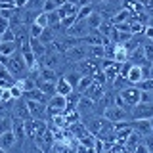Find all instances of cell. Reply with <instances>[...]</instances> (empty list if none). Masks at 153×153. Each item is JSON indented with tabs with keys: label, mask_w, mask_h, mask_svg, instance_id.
<instances>
[{
	"label": "cell",
	"mask_w": 153,
	"mask_h": 153,
	"mask_svg": "<svg viewBox=\"0 0 153 153\" xmlns=\"http://www.w3.org/2000/svg\"><path fill=\"white\" fill-rule=\"evenodd\" d=\"M10 69V73H12L16 79H25L27 76V71H29V67L25 65V59H23V56H21V52L16 50L12 56H8V59H6V63H4Z\"/></svg>",
	"instance_id": "1"
},
{
	"label": "cell",
	"mask_w": 153,
	"mask_h": 153,
	"mask_svg": "<svg viewBox=\"0 0 153 153\" xmlns=\"http://www.w3.org/2000/svg\"><path fill=\"white\" fill-rule=\"evenodd\" d=\"M119 96H121V100H123V107L130 111L134 105L140 102V88L130 84V86H126V88L119 90Z\"/></svg>",
	"instance_id": "2"
},
{
	"label": "cell",
	"mask_w": 153,
	"mask_h": 153,
	"mask_svg": "<svg viewBox=\"0 0 153 153\" xmlns=\"http://www.w3.org/2000/svg\"><path fill=\"white\" fill-rule=\"evenodd\" d=\"M103 117L107 119V121H111V123L130 121V111H128V109H124V107H121V105H117V103H111V105H107V107H105Z\"/></svg>",
	"instance_id": "3"
},
{
	"label": "cell",
	"mask_w": 153,
	"mask_h": 153,
	"mask_svg": "<svg viewBox=\"0 0 153 153\" xmlns=\"http://www.w3.org/2000/svg\"><path fill=\"white\" fill-rule=\"evenodd\" d=\"M67 107V98L61 94H52L46 102V109H48V117L52 115H57V113H63Z\"/></svg>",
	"instance_id": "4"
},
{
	"label": "cell",
	"mask_w": 153,
	"mask_h": 153,
	"mask_svg": "<svg viewBox=\"0 0 153 153\" xmlns=\"http://www.w3.org/2000/svg\"><path fill=\"white\" fill-rule=\"evenodd\" d=\"M25 103H27L29 115H31L33 119H40V121H46V119H48V109H46V103L36 102V100H27V98H25Z\"/></svg>",
	"instance_id": "5"
},
{
	"label": "cell",
	"mask_w": 153,
	"mask_h": 153,
	"mask_svg": "<svg viewBox=\"0 0 153 153\" xmlns=\"http://www.w3.org/2000/svg\"><path fill=\"white\" fill-rule=\"evenodd\" d=\"M153 117V102H138L130 109V119H151Z\"/></svg>",
	"instance_id": "6"
},
{
	"label": "cell",
	"mask_w": 153,
	"mask_h": 153,
	"mask_svg": "<svg viewBox=\"0 0 153 153\" xmlns=\"http://www.w3.org/2000/svg\"><path fill=\"white\" fill-rule=\"evenodd\" d=\"M79 42H76L75 46H71V48H67V50H65V54H63L65 56V61L75 63V61H80V59H84V57H88V56H86V44H79Z\"/></svg>",
	"instance_id": "7"
},
{
	"label": "cell",
	"mask_w": 153,
	"mask_h": 153,
	"mask_svg": "<svg viewBox=\"0 0 153 153\" xmlns=\"http://www.w3.org/2000/svg\"><path fill=\"white\" fill-rule=\"evenodd\" d=\"M76 65L75 69L79 71L80 75H90L92 76L94 73H98L100 71V65H98V59H92V57H84V59H80V61H76Z\"/></svg>",
	"instance_id": "8"
},
{
	"label": "cell",
	"mask_w": 153,
	"mask_h": 153,
	"mask_svg": "<svg viewBox=\"0 0 153 153\" xmlns=\"http://www.w3.org/2000/svg\"><path fill=\"white\" fill-rule=\"evenodd\" d=\"M88 31H90V27L86 25L84 19H76L73 25L67 29V35L73 36V38H79V40H80V38H84L86 35H88Z\"/></svg>",
	"instance_id": "9"
},
{
	"label": "cell",
	"mask_w": 153,
	"mask_h": 153,
	"mask_svg": "<svg viewBox=\"0 0 153 153\" xmlns=\"http://www.w3.org/2000/svg\"><path fill=\"white\" fill-rule=\"evenodd\" d=\"M103 86H105V84H100V82H96V80H92V84H90L88 88L82 92V96H86V98H90V100H94V102H100V100H102V96L105 94Z\"/></svg>",
	"instance_id": "10"
},
{
	"label": "cell",
	"mask_w": 153,
	"mask_h": 153,
	"mask_svg": "<svg viewBox=\"0 0 153 153\" xmlns=\"http://www.w3.org/2000/svg\"><path fill=\"white\" fill-rule=\"evenodd\" d=\"M16 142H17V138H16V134H13L12 128L0 134V149H2V151L13 149V147H16Z\"/></svg>",
	"instance_id": "11"
},
{
	"label": "cell",
	"mask_w": 153,
	"mask_h": 153,
	"mask_svg": "<svg viewBox=\"0 0 153 153\" xmlns=\"http://www.w3.org/2000/svg\"><path fill=\"white\" fill-rule=\"evenodd\" d=\"M73 86H71L69 82H67V79L63 75L61 76H57L56 79V94H61V96H69L71 92H73Z\"/></svg>",
	"instance_id": "12"
},
{
	"label": "cell",
	"mask_w": 153,
	"mask_h": 153,
	"mask_svg": "<svg viewBox=\"0 0 153 153\" xmlns=\"http://www.w3.org/2000/svg\"><path fill=\"white\" fill-rule=\"evenodd\" d=\"M86 56L92 57V59H103V57H105V46L103 44L86 46Z\"/></svg>",
	"instance_id": "13"
},
{
	"label": "cell",
	"mask_w": 153,
	"mask_h": 153,
	"mask_svg": "<svg viewBox=\"0 0 153 153\" xmlns=\"http://www.w3.org/2000/svg\"><path fill=\"white\" fill-rule=\"evenodd\" d=\"M29 46H31V50H33V54L36 56V59H40L42 56H44V52H46V44H42L38 38H33V36H29Z\"/></svg>",
	"instance_id": "14"
},
{
	"label": "cell",
	"mask_w": 153,
	"mask_h": 153,
	"mask_svg": "<svg viewBox=\"0 0 153 153\" xmlns=\"http://www.w3.org/2000/svg\"><path fill=\"white\" fill-rule=\"evenodd\" d=\"M16 50H19V44L16 40H2V42H0V54H2L4 57L12 56Z\"/></svg>",
	"instance_id": "15"
},
{
	"label": "cell",
	"mask_w": 153,
	"mask_h": 153,
	"mask_svg": "<svg viewBox=\"0 0 153 153\" xmlns=\"http://www.w3.org/2000/svg\"><path fill=\"white\" fill-rule=\"evenodd\" d=\"M84 21H86V25H88L90 29H98V27H100V25H102V23L105 21V19L102 17V13H100V12L92 10V13H90V16L86 17Z\"/></svg>",
	"instance_id": "16"
},
{
	"label": "cell",
	"mask_w": 153,
	"mask_h": 153,
	"mask_svg": "<svg viewBox=\"0 0 153 153\" xmlns=\"http://www.w3.org/2000/svg\"><path fill=\"white\" fill-rule=\"evenodd\" d=\"M132 13L128 12L126 8H121V10H117V12L111 16V25H117V23H124V21H128L130 19Z\"/></svg>",
	"instance_id": "17"
},
{
	"label": "cell",
	"mask_w": 153,
	"mask_h": 153,
	"mask_svg": "<svg viewBox=\"0 0 153 153\" xmlns=\"http://www.w3.org/2000/svg\"><path fill=\"white\" fill-rule=\"evenodd\" d=\"M126 79L130 80V84H138L140 80H143L142 67H138V65H132V67H130V71L126 73Z\"/></svg>",
	"instance_id": "18"
},
{
	"label": "cell",
	"mask_w": 153,
	"mask_h": 153,
	"mask_svg": "<svg viewBox=\"0 0 153 153\" xmlns=\"http://www.w3.org/2000/svg\"><path fill=\"white\" fill-rule=\"evenodd\" d=\"M76 10H79V6H75V4H71V2H65V4H61V6L57 8V13H59L61 19H63L67 16H75Z\"/></svg>",
	"instance_id": "19"
},
{
	"label": "cell",
	"mask_w": 153,
	"mask_h": 153,
	"mask_svg": "<svg viewBox=\"0 0 153 153\" xmlns=\"http://www.w3.org/2000/svg\"><path fill=\"white\" fill-rule=\"evenodd\" d=\"M92 80H94V79H92L90 75H80V79H79V84H76V88H75V90H76V92H80V94H82L84 90L88 88L90 84H92Z\"/></svg>",
	"instance_id": "20"
},
{
	"label": "cell",
	"mask_w": 153,
	"mask_h": 153,
	"mask_svg": "<svg viewBox=\"0 0 153 153\" xmlns=\"http://www.w3.org/2000/svg\"><path fill=\"white\" fill-rule=\"evenodd\" d=\"M111 82H113V88L117 90V92H119V90H123V88H126V86H130V80H128L126 76H123V75H117Z\"/></svg>",
	"instance_id": "21"
},
{
	"label": "cell",
	"mask_w": 153,
	"mask_h": 153,
	"mask_svg": "<svg viewBox=\"0 0 153 153\" xmlns=\"http://www.w3.org/2000/svg\"><path fill=\"white\" fill-rule=\"evenodd\" d=\"M142 50H143V57H146V61H149L153 63V40H147L142 44Z\"/></svg>",
	"instance_id": "22"
},
{
	"label": "cell",
	"mask_w": 153,
	"mask_h": 153,
	"mask_svg": "<svg viewBox=\"0 0 153 153\" xmlns=\"http://www.w3.org/2000/svg\"><path fill=\"white\" fill-rule=\"evenodd\" d=\"M63 76L67 79V82L73 86V88H76V84H79V79H80V73H79V71H76V69H71L69 73L63 75Z\"/></svg>",
	"instance_id": "23"
},
{
	"label": "cell",
	"mask_w": 153,
	"mask_h": 153,
	"mask_svg": "<svg viewBox=\"0 0 153 153\" xmlns=\"http://www.w3.org/2000/svg\"><path fill=\"white\" fill-rule=\"evenodd\" d=\"M33 21H35L36 25H40V27H48V13L46 12H38Z\"/></svg>",
	"instance_id": "24"
},
{
	"label": "cell",
	"mask_w": 153,
	"mask_h": 153,
	"mask_svg": "<svg viewBox=\"0 0 153 153\" xmlns=\"http://www.w3.org/2000/svg\"><path fill=\"white\" fill-rule=\"evenodd\" d=\"M42 29H44V27L36 25V23L33 21L31 25H29V36H33V38H38V36H40V33H42Z\"/></svg>",
	"instance_id": "25"
},
{
	"label": "cell",
	"mask_w": 153,
	"mask_h": 153,
	"mask_svg": "<svg viewBox=\"0 0 153 153\" xmlns=\"http://www.w3.org/2000/svg\"><path fill=\"white\" fill-rule=\"evenodd\" d=\"M75 21H76V13H75V16H67V17H63V19H61V29H65V31H67V29L73 25Z\"/></svg>",
	"instance_id": "26"
},
{
	"label": "cell",
	"mask_w": 153,
	"mask_h": 153,
	"mask_svg": "<svg viewBox=\"0 0 153 153\" xmlns=\"http://www.w3.org/2000/svg\"><path fill=\"white\" fill-rule=\"evenodd\" d=\"M10 128H12V121H10L8 117H2V119H0V134L10 130Z\"/></svg>",
	"instance_id": "27"
},
{
	"label": "cell",
	"mask_w": 153,
	"mask_h": 153,
	"mask_svg": "<svg viewBox=\"0 0 153 153\" xmlns=\"http://www.w3.org/2000/svg\"><path fill=\"white\" fill-rule=\"evenodd\" d=\"M142 6H143V12L153 16V0H142Z\"/></svg>",
	"instance_id": "28"
},
{
	"label": "cell",
	"mask_w": 153,
	"mask_h": 153,
	"mask_svg": "<svg viewBox=\"0 0 153 153\" xmlns=\"http://www.w3.org/2000/svg\"><path fill=\"white\" fill-rule=\"evenodd\" d=\"M2 40H16V35H13V31L10 27L2 33Z\"/></svg>",
	"instance_id": "29"
},
{
	"label": "cell",
	"mask_w": 153,
	"mask_h": 153,
	"mask_svg": "<svg viewBox=\"0 0 153 153\" xmlns=\"http://www.w3.org/2000/svg\"><path fill=\"white\" fill-rule=\"evenodd\" d=\"M143 36H146L147 40L153 38V25H146V29H143Z\"/></svg>",
	"instance_id": "30"
},
{
	"label": "cell",
	"mask_w": 153,
	"mask_h": 153,
	"mask_svg": "<svg viewBox=\"0 0 153 153\" xmlns=\"http://www.w3.org/2000/svg\"><path fill=\"white\" fill-rule=\"evenodd\" d=\"M8 27H10V21H8L6 17H0V35H2V33L6 31Z\"/></svg>",
	"instance_id": "31"
},
{
	"label": "cell",
	"mask_w": 153,
	"mask_h": 153,
	"mask_svg": "<svg viewBox=\"0 0 153 153\" xmlns=\"http://www.w3.org/2000/svg\"><path fill=\"white\" fill-rule=\"evenodd\" d=\"M0 8H16L13 0H0Z\"/></svg>",
	"instance_id": "32"
},
{
	"label": "cell",
	"mask_w": 153,
	"mask_h": 153,
	"mask_svg": "<svg viewBox=\"0 0 153 153\" xmlns=\"http://www.w3.org/2000/svg\"><path fill=\"white\" fill-rule=\"evenodd\" d=\"M29 0H13V4H16V8H25Z\"/></svg>",
	"instance_id": "33"
},
{
	"label": "cell",
	"mask_w": 153,
	"mask_h": 153,
	"mask_svg": "<svg viewBox=\"0 0 153 153\" xmlns=\"http://www.w3.org/2000/svg\"><path fill=\"white\" fill-rule=\"evenodd\" d=\"M52 2H54V6H56V8H59L61 4H65V2H67V0H52Z\"/></svg>",
	"instance_id": "34"
},
{
	"label": "cell",
	"mask_w": 153,
	"mask_h": 153,
	"mask_svg": "<svg viewBox=\"0 0 153 153\" xmlns=\"http://www.w3.org/2000/svg\"><path fill=\"white\" fill-rule=\"evenodd\" d=\"M147 79H153V63L149 65V73H147Z\"/></svg>",
	"instance_id": "35"
},
{
	"label": "cell",
	"mask_w": 153,
	"mask_h": 153,
	"mask_svg": "<svg viewBox=\"0 0 153 153\" xmlns=\"http://www.w3.org/2000/svg\"><path fill=\"white\" fill-rule=\"evenodd\" d=\"M90 2H100V4H102V2H109V0H90ZM111 2H113V0H111Z\"/></svg>",
	"instance_id": "36"
},
{
	"label": "cell",
	"mask_w": 153,
	"mask_h": 153,
	"mask_svg": "<svg viewBox=\"0 0 153 153\" xmlns=\"http://www.w3.org/2000/svg\"><path fill=\"white\" fill-rule=\"evenodd\" d=\"M0 42H2V35H0Z\"/></svg>",
	"instance_id": "37"
},
{
	"label": "cell",
	"mask_w": 153,
	"mask_h": 153,
	"mask_svg": "<svg viewBox=\"0 0 153 153\" xmlns=\"http://www.w3.org/2000/svg\"><path fill=\"white\" fill-rule=\"evenodd\" d=\"M151 40H153V38H151Z\"/></svg>",
	"instance_id": "38"
}]
</instances>
